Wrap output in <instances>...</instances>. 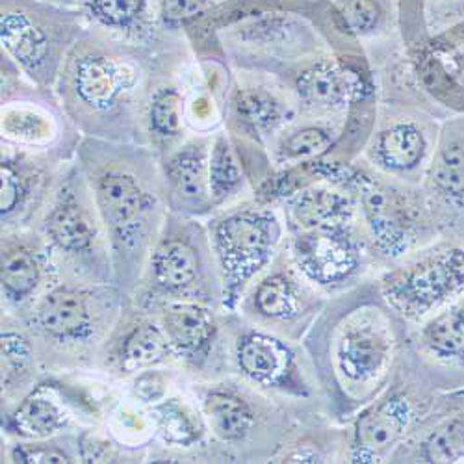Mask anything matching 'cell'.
Returning a JSON list of instances; mask_svg holds the SVG:
<instances>
[{
    "label": "cell",
    "instance_id": "32",
    "mask_svg": "<svg viewBox=\"0 0 464 464\" xmlns=\"http://www.w3.org/2000/svg\"><path fill=\"white\" fill-rule=\"evenodd\" d=\"M208 179L210 196L216 208L227 205L232 198L238 196L246 186L244 166L238 159L235 145L230 143L227 134H216L212 138Z\"/></svg>",
    "mask_w": 464,
    "mask_h": 464
},
{
    "label": "cell",
    "instance_id": "17",
    "mask_svg": "<svg viewBox=\"0 0 464 464\" xmlns=\"http://www.w3.org/2000/svg\"><path fill=\"white\" fill-rule=\"evenodd\" d=\"M414 420L411 396L400 389L370 401L353 421L352 462H381L405 439Z\"/></svg>",
    "mask_w": 464,
    "mask_h": 464
},
{
    "label": "cell",
    "instance_id": "29",
    "mask_svg": "<svg viewBox=\"0 0 464 464\" xmlns=\"http://www.w3.org/2000/svg\"><path fill=\"white\" fill-rule=\"evenodd\" d=\"M186 102L179 86L160 82L154 88L147 106V134L149 145L159 157L175 149L184 136Z\"/></svg>",
    "mask_w": 464,
    "mask_h": 464
},
{
    "label": "cell",
    "instance_id": "38",
    "mask_svg": "<svg viewBox=\"0 0 464 464\" xmlns=\"http://www.w3.org/2000/svg\"><path fill=\"white\" fill-rule=\"evenodd\" d=\"M152 3L157 19L166 28L175 30L201 15L208 8L210 0H152Z\"/></svg>",
    "mask_w": 464,
    "mask_h": 464
},
{
    "label": "cell",
    "instance_id": "15",
    "mask_svg": "<svg viewBox=\"0 0 464 464\" xmlns=\"http://www.w3.org/2000/svg\"><path fill=\"white\" fill-rule=\"evenodd\" d=\"M216 308L201 301L164 299L141 306V311L159 320L180 362L193 372H203L219 338L221 324Z\"/></svg>",
    "mask_w": 464,
    "mask_h": 464
},
{
    "label": "cell",
    "instance_id": "16",
    "mask_svg": "<svg viewBox=\"0 0 464 464\" xmlns=\"http://www.w3.org/2000/svg\"><path fill=\"white\" fill-rule=\"evenodd\" d=\"M210 147L212 136H196L180 141L160 159L169 212L198 218L216 208L208 179Z\"/></svg>",
    "mask_w": 464,
    "mask_h": 464
},
{
    "label": "cell",
    "instance_id": "14",
    "mask_svg": "<svg viewBox=\"0 0 464 464\" xmlns=\"http://www.w3.org/2000/svg\"><path fill=\"white\" fill-rule=\"evenodd\" d=\"M232 361L240 377L258 389L294 398L311 396L294 347L272 333L240 327L232 338Z\"/></svg>",
    "mask_w": 464,
    "mask_h": 464
},
{
    "label": "cell",
    "instance_id": "36",
    "mask_svg": "<svg viewBox=\"0 0 464 464\" xmlns=\"http://www.w3.org/2000/svg\"><path fill=\"white\" fill-rule=\"evenodd\" d=\"M464 451V421L453 420L435 430L421 446V457L428 462L459 460Z\"/></svg>",
    "mask_w": 464,
    "mask_h": 464
},
{
    "label": "cell",
    "instance_id": "35",
    "mask_svg": "<svg viewBox=\"0 0 464 464\" xmlns=\"http://www.w3.org/2000/svg\"><path fill=\"white\" fill-rule=\"evenodd\" d=\"M12 462H82L79 437L56 435L42 440H17L10 448Z\"/></svg>",
    "mask_w": 464,
    "mask_h": 464
},
{
    "label": "cell",
    "instance_id": "18",
    "mask_svg": "<svg viewBox=\"0 0 464 464\" xmlns=\"http://www.w3.org/2000/svg\"><path fill=\"white\" fill-rule=\"evenodd\" d=\"M193 394L208 433L221 446L238 450L249 444L256 433L260 412L244 386L232 381H214L196 384Z\"/></svg>",
    "mask_w": 464,
    "mask_h": 464
},
{
    "label": "cell",
    "instance_id": "39",
    "mask_svg": "<svg viewBox=\"0 0 464 464\" xmlns=\"http://www.w3.org/2000/svg\"><path fill=\"white\" fill-rule=\"evenodd\" d=\"M169 379L159 368L140 372L132 382V398L141 405H157L168 396Z\"/></svg>",
    "mask_w": 464,
    "mask_h": 464
},
{
    "label": "cell",
    "instance_id": "31",
    "mask_svg": "<svg viewBox=\"0 0 464 464\" xmlns=\"http://www.w3.org/2000/svg\"><path fill=\"white\" fill-rule=\"evenodd\" d=\"M423 350L446 364H464V303L446 308L423 325Z\"/></svg>",
    "mask_w": 464,
    "mask_h": 464
},
{
    "label": "cell",
    "instance_id": "26",
    "mask_svg": "<svg viewBox=\"0 0 464 464\" xmlns=\"http://www.w3.org/2000/svg\"><path fill=\"white\" fill-rule=\"evenodd\" d=\"M79 5L97 32L115 40L138 45L152 34L150 0H79Z\"/></svg>",
    "mask_w": 464,
    "mask_h": 464
},
{
    "label": "cell",
    "instance_id": "37",
    "mask_svg": "<svg viewBox=\"0 0 464 464\" xmlns=\"http://www.w3.org/2000/svg\"><path fill=\"white\" fill-rule=\"evenodd\" d=\"M336 8L345 28L357 35L373 34L382 21L377 0H336Z\"/></svg>",
    "mask_w": 464,
    "mask_h": 464
},
{
    "label": "cell",
    "instance_id": "5",
    "mask_svg": "<svg viewBox=\"0 0 464 464\" xmlns=\"http://www.w3.org/2000/svg\"><path fill=\"white\" fill-rule=\"evenodd\" d=\"M60 274L86 283H113L110 242L81 166L69 168L37 221Z\"/></svg>",
    "mask_w": 464,
    "mask_h": 464
},
{
    "label": "cell",
    "instance_id": "2",
    "mask_svg": "<svg viewBox=\"0 0 464 464\" xmlns=\"http://www.w3.org/2000/svg\"><path fill=\"white\" fill-rule=\"evenodd\" d=\"M159 84L150 82L138 45L93 32L82 34L69 51L56 93L76 130L149 145L147 106Z\"/></svg>",
    "mask_w": 464,
    "mask_h": 464
},
{
    "label": "cell",
    "instance_id": "24",
    "mask_svg": "<svg viewBox=\"0 0 464 464\" xmlns=\"http://www.w3.org/2000/svg\"><path fill=\"white\" fill-rule=\"evenodd\" d=\"M285 214L292 232L350 227L355 223V203L345 189L311 184L290 193Z\"/></svg>",
    "mask_w": 464,
    "mask_h": 464
},
{
    "label": "cell",
    "instance_id": "33",
    "mask_svg": "<svg viewBox=\"0 0 464 464\" xmlns=\"http://www.w3.org/2000/svg\"><path fill=\"white\" fill-rule=\"evenodd\" d=\"M336 141L333 129L325 125H304L286 132L277 145V160L283 164H308L322 159Z\"/></svg>",
    "mask_w": 464,
    "mask_h": 464
},
{
    "label": "cell",
    "instance_id": "19",
    "mask_svg": "<svg viewBox=\"0 0 464 464\" xmlns=\"http://www.w3.org/2000/svg\"><path fill=\"white\" fill-rule=\"evenodd\" d=\"M134 311L136 316L129 322L123 318L106 347L110 366L120 375H138L140 372L179 361L159 320L138 306H134Z\"/></svg>",
    "mask_w": 464,
    "mask_h": 464
},
{
    "label": "cell",
    "instance_id": "4",
    "mask_svg": "<svg viewBox=\"0 0 464 464\" xmlns=\"http://www.w3.org/2000/svg\"><path fill=\"white\" fill-rule=\"evenodd\" d=\"M132 297L113 283L62 279L19 320L45 368H79L106 353Z\"/></svg>",
    "mask_w": 464,
    "mask_h": 464
},
{
    "label": "cell",
    "instance_id": "23",
    "mask_svg": "<svg viewBox=\"0 0 464 464\" xmlns=\"http://www.w3.org/2000/svg\"><path fill=\"white\" fill-rule=\"evenodd\" d=\"M0 353H3V405L10 411L14 403H19L37 384L42 362L24 324L6 313H3Z\"/></svg>",
    "mask_w": 464,
    "mask_h": 464
},
{
    "label": "cell",
    "instance_id": "7",
    "mask_svg": "<svg viewBox=\"0 0 464 464\" xmlns=\"http://www.w3.org/2000/svg\"><path fill=\"white\" fill-rule=\"evenodd\" d=\"M221 281V311L235 314L253 281L274 262L283 244V221L262 205L228 208L207 223Z\"/></svg>",
    "mask_w": 464,
    "mask_h": 464
},
{
    "label": "cell",
    "instance_id": "27",
    "mask_svg": "<svg viewBox=\"0 0 464 464\" xmlns=\"http://www.w3.org/2000/svg\"><path fill=\"white\" fill-rule=\"evenodd\" d=\"M428 147V138L416 123L396 121L373 136L368 154L379 169L407 175L423 164Z\"/></svg>",
    "mask_w": 464,
    "mask_h": 464
},
{
    "label": "cell",
    "instance_id": "12",
    "mask_svg": "<svg viewBox=\"0 0 464 464\" xmlns=\"http://www.w3.org/2000/svg\"><path fill=\"white\" fill-rule=\"evenodd\" d=\"M343 188L359 196V208L373 251L386 260L403 256L412 247L418 232V210L405 193L353 169L347 173Z\"/></svg>",
    "mask_w": 464,
    "mask_h": 464
},
{
    "label": "cell",
    "instance_id": "11",
    "mask_svg": "<svg viewBox=\"0 0 464 464\" xmlns=\"http://www.w3.org/2000/svg\"><path fill=\"white\" fill-rule=\"evenodd\" d=\"M0 249L3 308L6 314L21 318L37 297L62 281V274L47 240L37 230L3 232Z\"/></svg>",
    "mask_w": 464,
    "mask_h": 464
},
{
    "label": "cell",
    "instance_id": "9",
    "mask_svg": "<svg viewBox=\"0 0 464 464\" xmlns=\"http://www.w3.org/2000/svg\"><path fill=\"white\" fill-rule=\"evenodd\" d=\"M379 292L392 311L420 322L464 292V249L446 247L386 272Z\"/></svg>",
    "mask_w": 464,
    "mask_h": 464
},
{
    "label": "cell",
    "instance_id": "1",
    "mask_svg": "<svg viewBox=\"0 0 464 464\" xmlns=\"http://www.w3.org/2000/svg\"><path fill=\"white\" fill-rule=\"evenodd\" d=\"M76 157L110 242L113 281L130 297L169 216L160 157L149 145L86 136Z\"/></svg>",
    "mask_w": 464,
    "mask_h": 464
},
{
    "label": "cell",
    "instance_id": "10",
    "mask_svg": "<svg viewBox=\"0 0 464 464\" xmlns=\"http://www.w3.org/2000/svg\"><path fill=\"white\" fill-rule=\"evenodd\" d=\"M65 160L60 154L30 150L3 149V193H0V219L3 232L32 228L34 221H40L53 193L62 179L58 171L60 162Z\"/></svg>",
    "mask_w": 464,
    "mask_h": 464
},
{
    "label": "cell",
    "instance_id": "21",
    "mask_svg": "<svg viewBox=\"0 0 464 464\" xmlns=\"http://www.w3.org/2000/svg\"><path fill=\"white\" fill-rule=\"evenodd\" d=\"M72 421L60 384L40 382L5 414V431L19 440L62 435Z\"/></svg>",
    "mask_w": 464,
    "mask_h": 464
},
{
    "label": "cell",
    "instance_id": "8",
    "mask_svg": "<svg viewBox=\"0 0 464 464\" xmlns=\"http://www.w3.org/2000/svg\"><path fill=\"white\" fill-rule=\"evenodd\" d=\"M82 14L44 0H3L0 42L5 56L40 90H53L63 62L82 35Z\"/></svg>",
    "mask_w": 464,
    "mask_h": 464
},
{
    "label": "cell",
    "instance_id": "3",
    "mask_svg": "<svg viewBox=\"0 0 464 464\" xmlns=\"http://www.w3.org/2000/svg\"><path fill=\"white\" fill-rule=\"evenodd\" d=\"M396 316L381 292L375 299L353 295L329 311L314 331V361L345 411L368 405L389 382L401 343Z\"/></svg>",
    "mask_w": 464,
    "mask_h": 464
},
{
    "label": "cell",
    "instance_id": "30",
    "mask_svg": "<svg viewBox=\"0 0 464 464\" xmlns=\"http://www.w3.org/2000/svg\"><path fill=\"white\" fill-rule=\"evenodd\" d=\"M152 431L168 448H196L207 435V423L199 407H191L180 398H166L149 411Z\"/></svg>",
    "mask_w": 464,
    "mask_h": 464
},
{
    "label": "cell",
    "instance_id": "13",
    "mask_svg": "<svg viewBox=\"0 0 464 464\" xmlns=\"http://www.w3.org/2000/svg\"><path fill=\"white\" fill-rule=\"evenodd\" d=\"M290 258L304 281L320 288H342L361 274L364 246L355 235V225L295 230Z\"/></svg>",
    "mask_w": 464,
    "mask_h": 464
},
{
    "label": "cell",
    "instance_id": "25",
    "mask_svg": "<svg viewBox=\"0 0 464 464\" xmlns=\"http://www.w3.org/2000/svg\"><path fill=\"white\" fill-rule=\"evenodd\" d=\"M240 304L249 316L264 324L285 325L303 314L306 299L290 269L276 267L251 285Z\"/></svg>",
    "mask_w": 464,
    "mask_h": 464
},
{
    "label": "cell",
    "instance_id": "20",
    "mask_svg": "<svg viewBox=\"0 0 464 464\" xmlns=\"http://www.w3.org/2000/svg\"><path fill=\"white\" fill-rule=\"evenodd\" d=\"M67 123L53 104L32 97L15 95L3 99V138L15 147L54 152L65 159V152L56 149L67 143Z\"/></svg>",
    "mask_w": 464,
    "mask_h": 464
},
{
    "label": "cell",
    "instance_id": "28",
    "mask_svg": "<svg viewBox=\"0 0 464 464\" xmlns=\"http://www.w3.org/2000/svg\"><path fill=\"white\" fill-rule=\"evenodd\" d=\"M230 118L235 129L262 140L285 125L288 108L269 90L246 86L237 88L230 97Z\"/></svg>",
    "mask_w": 464,
    "mask_h": 464
},
{
    "label": "cell",
    "instance_id": "22",
    "mask_svg": "<svg viewBox=\"0 0 464 464\" xmlns=\"http://www.w3.org/2000/svg\"><path fill=\"white\" fill-rule=\"evenodd\" d=\"M361 88V74L334 60L311 63L295 79V95L311 111H340L362 95Z\"/></svg>",
    "mask_w": 464,
    "mask_h": 464
},
{
    "label": "cell",
    "instance_id": "34",
    "mask_svg": "<svg viewBox=\"0 0 464 464\" xmlns=\"http://www.w3.org/2000/svg\"><path fill=\"white\" fill-rule=\"evenodd\" d=\"M431 186L448 203L464 201V147L459 143L444 145L431 166Z\"/></svg>",
    "mask_w": 464,
    "mask_h": 464
},
{
    "label": "cell",
    "instance_id": "6",
    "mask_svg": "<svg viewBox=\"0 0 464 464\" xmlns=\"http://www.w3.org/2000/svg\"><path fill=\"white\" fill-rule=\"evenodd\" d=\"M201 301L221 308V281L207 225L196 218L169 212L154 242L140 286L136 306L154 301Z\"/></svg>",
    "mask_w": 464,
    "mask_h": 464
}]
</instances>
